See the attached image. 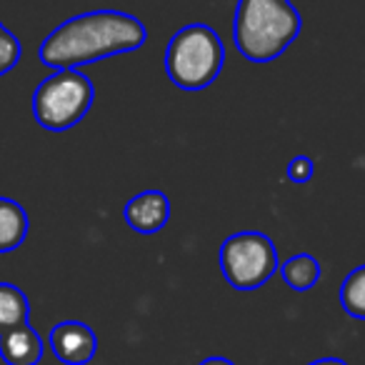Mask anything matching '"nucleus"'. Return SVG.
Masks as SVG:
<instances>
[{"label": "nucleus", "mask_w": 365, "mask_h": 365, "mask_svg": "<svg viewBox=\"0 0 365 365\" xmlns=\"http://www.w3.org/2000/svg\"><path fill=\"white\" fill-rule=\"evenodd\" d=\"M315 165L308 155H295L288 163V180L290 182H310L313 180Z\"/></svg>", "instance_id": "14"}, {"label": "nucleus", "mask_w": 365, "mask_h": 365, "mask_svg": "<svg viewBox=\"0 0 365 365\" xmlns=\"http://www.w3.org/2000/svg\"><path fill=\"white\" fill-rule=\"evenodd\" d=\"M43 338L31 323L0 330V358L6 365H38L43 358Z\"/></svg>", "instance_id": "8"}, {"label": "nucleus", "mask_w": 365, "mask_h": 365, "mask_svg": "<svg viewBox=\"0 0 365 365\" xmlns=\"http://www.w3.org/2000/svg\"><path fill=\"white\" fill-rule=\"evenodd\" d=\"M51 350L66 365H88L98 353V338L91 325L81 320H63L51 330Z\"/></svg>", "instance_id": "6"}, {"label": "nucleus", "mask_w": 365, "mask_h": 365, "mask_svg": "<svg viewBox=\"0 0 365 365\" xmlns=\"http://www.w3.org/2000/svg\"><path fill=\"white\" fill-rule=\"evenodd\" d=\"M340 305L350 318L365 320V265H358L345 275L340 285Z\"/></svg>", "instance_id": "12"}, {"label": "nucleus", "mask_w": 365, "mask_h": 365, "mask_svg": "<svg viewBox=\"0 0 365 365\" xmlns=\"http://www.w3.org/2000/svg\"><path fill=\"white\" fill-rule=\"evenodd\" d=\"M280 275H283L285 285L298 293L315 288L320 280V263L318 258H313L310 253H298L293 258H288L285 263H280Z\"/></svg>", "instance_id": "10"}, {"label": "nucleus", "mask_w": 365, "mask_h": 365, "mask_svg": "<svg viewBox=\"0 0 365 365\" xmlns=\"http://www.w3.org/2000/svg\"><path fill=\"white\" fill-rule=\"evenodd\" d=\"M31 303L18 285L0 283V330H11L28 323Z\"/></svg>", "instance_id": "11"}, {"label": "nucleus", "mask_w": 365, "mask_h": 365, "mask_svg": "<svg viewBox=\"0 0 365 365\" xmlns=\"http://www.w3.org/2000/svg\"><path fill=\"white\" fill-rule=\"evenodd\" d=\"M128 228L140 235H155L170 220V200L163 190H143L130 198L123 208Z\"/></svg>", "instance_id": "7"}, {"label": "nucleus", "mask_w": 365, "mask_h": 365, "mask_svg": "<svg viewBox=\"0 0 365 365\" xmlns=\"http://www.w3.org/2000/svg\"><path fill=\"white\" fill-rule=\"evenodd\" d=\"M21 56H23L21 41L0 23V76L11 73L21 63Z\"/></svg>", "instance_id": "13"}, {"label": "nucleus", "mask_w": 365, "mask_h": 365, "mask_svg": "<svg viewBox=\"0 0 365 365\" xmlns=\"http://www.w3.org/2000/svg\"><path fill=\"white\" fill-rule=\"evenodd\" d=\"M220 270L235 290H258L280 268L275 243L258 230H240L220 245Z\"/></svg>", "instance_id": "5"}, {"label": "nucleus", "mask_w": 365, "mask_h": 365, "mask_svg": "<svg viewBox=\"0 0 365 365\" xmlns=\"http://www.w3.org/2000/svg\"><path fill=\"white\" fill-rule=\"evenodd\" d=\"M31 220L21 203L11 198H0V253H11L21 248L28 238Z\"/></svg>", "instance_id": "9"}, {"label": "nucleus", "mask_w": 365, "mask_h": 365, "mask_svg": "<svg viewBox=\"0 0 365 365\" xmlns=\"http://www.w3.org/2000/svg\"><path fill=\"white\" fill-rule=\"evenodd\" d=\"M300 13L290 0H238L233 41L250 63H273L300 36Z\"/></svg>", "instance_id": "2"}, {"label": "nucleus", "mask_w": 365, "mask_h": 365, "mask_svg": "<svg viewBox=\"0 0 365 365\" xmlns=\"http://www.w3.org/2000/svg\"><path fill=\"white\" fill-rule=\"evenodd\" d=\"M198 365H235V363L228 358H220V355H213V358H205L203 363H198Z\"/></svg>", "instance_id": "15"}, {"label": "nucleus", "mask_w": 365, "mask_h": 365, "mask_svg": "<svg viewBox=\"0 0 365 365\" xmlns=\"http://www.w3.org/2000/svg\"><path fill=\"white\" fill-rule=\"evenodd\" d=\"M148 31L135 16L123 11H91L48 33L41 43V63L53 71L81 68L145 46Z\"/></svg>", "instance_id": "1"}, {"label": "nucleus", "mask_w": 365, "mask_h": 365, "mask_svg": "<svg viewBox=\"0 0 365 365\" xmlns=\"http://www.w3.org/2000/svg\"><path fill=\"white\" fill-rule=\"evenodd\" d=\"M308 365H348V363H345V360H340V358H320V360L308 363Z\"/></svg>", "instance_id": "16"}, {"label": "nucleus", "mask_w": 365, "mask_h": 365, "mask_svg": "<svg viewBox=\"0 0 365 365\" xmlns=\"http://www.w3.org/2000/svg\"><path fill=\"white\" fill-rule=\"evenodd\" d=\"M96 101L91 78L78 68H66L48 76L33 93V118L41 128L63 133L76 128Z\"/></svg>", "instance_id": "4"}, {"label": "nucleus", "mask_w": 365, "mask_h": 365, "mask_svg": "<svg viewBox=\"0 0 365 365\" xmlns=\"http://www.w3.org/2000/svg\"><path fill=\"white\" fill-rule=\"evenodd\" d=\"M225 63L220 36L205 23L182 26L165 48V73L180 91H203L218 81Z\"/></svg>", "instance_id": "3"}]
</instances>
